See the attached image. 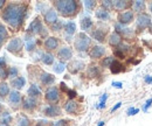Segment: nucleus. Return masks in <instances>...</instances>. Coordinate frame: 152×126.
Here are the masks:
<instances>
[{"mask_svg":"<svg viewBox=\"0 0 152 126\" xmlns=\"http://www.w3.org/2000/svg\"><path fill=\"white\" fill-rule=\"evenodd\" d=\"M27 12H28L27 2H8L4 7L1 18L12 28L19 31L27 18Z\"/></svg>","mask_w":152,"mask_h":126,"instance_id":"f257e3e1","label":"nucleus"},{"mask_svg":"<svg viewBox=\"0 0 152 126\" xmlns=\"http://www.w3.org/2000/svg\"><path fill=\"white\" fill-rule=\"evenodd\" d=\"M57 13L63 18H74L78 14L81 4L75 0H60L53 2Z\"/></svg>","mask_w":152,"mask_h":126,"instance_id":"f03ea898","label":"nucleus"},{"mask_svg":"<svg viewBox=\"0 0 152 126\" xmlns=\"http://www.w3.org/2000/svg\"><path fill=\"white\" fill-rule=\"evenodd\" d=\"M27 34H29V35L32 36L39 35L41 36V37H46V36L48 35V31L43 26V22H42V20H41L40 17H37L31 22V25L27 28Z\"/></svg>","mask_w":152,"mask_h":126,"instance_id":"7ed1b4c3","label":"nucleus"},{"mask_svg":"<svg viewBox=\"0 0 152 126\" xmlns=\"http://www.w3.org/2000/svg\"><path fill=\"white\" fill-rule=\"evenodd\" d=\"M91 44V39L86 33H78L74 41V47L78 53H86L89 50V47Z\"/></svg>","mask_w":152,"mask_h":126,"instance_id":"20e7f679","label":"nucleus"},{"mask_svg":"<svg viewBox=\"0 0 152 126\" xmlns=\"http://www.w3.org/2000/svg\"><path fill=\"white\" fill-rule=\"evenodd\" d=\"M152 23L151 17L148 13H140L136 19V33L142 34L145 29H148Z\"/></svg>","mask_w":152,"mask_h":126,"instance_id":"39448f33","label":"nucleus"},{"mask_svg":"<svg viewBox=\"0 0 152 126\" xmlns=\"http://www.w3.org/2000/svg\"><path fill=\"white\" fill-rule=\"evenodd\" d=\"M108 33H109V27H108L107 25L98 23V25L96 26L95 29L91 31L90 35H91L93 39H95L96 41H98V42H101V43H104Z\"/></svg>","mask_w":152,"mask_h":126,"instance_id":"423d86ee","label":"nucleus"},{"mask_svg":"<svg viewBox=\"0 0 152 126\" xmlns=\"http://www.w3.org/2000/svg\"><path fill=\"white\" fill-rule=\"evenodd\" d=\"M115 32H117L119 35L122 36V39H124L125 41H131L136 36V32L132 28H126V27L122 26L118 22L115 23Z\"/></svg>","mask_w":152,"mask_h":126,"instance_id":"0eeeda50","label":"nucleus"},{"mask_svg":"<svg viewBox=\"0 0 152 126\" xmlns=\"http://www.w3.org/2000/svg\"><path fill=\"white\" fill-rule=\"evenodd\" d=\"M22 47H23L22 39H20V37H14V39H12V40L10 41V43L7 44V50L14 55L22 56V55H21Z\"/></svg>","mask_w":152,"mask_h":126,"instance_id":"6e6552de","label":"nucleus"},{"mask_svg":"<svg viewBox=\"0 0 152 126\" xmlns=\"http://www.w3.org/2000/svg\"><path fill=\"white\" fill-rule=\"evenodd\" d=\"M45 99L47 103L50 104H57L60 101V91L56 87H50L48 88L45 93Z\"/></svg>","mask_w":152,"mask_h":126,"instance_id":"1a4fd4ad","label":"nucleus"},{"mask_svg":"<svg viewBox=\"0 0 152 126\" xmlns=\"http://www.w3.org/2000/svg\"><path fill=\"white\" fill-rule=\"evenodd\" d=\"M117 20H118V23H121L122 26H126V25H130L134 20V13L132 11H124V12H121L118 13L117 15Z\"/></svg>","mask_w":152,"mask_h":126,"instance_id":"9d476101","label":"nucleus"},{"mask_svg":"<svg viewBox=\"0 0 152 126\" xmlns=\"http://www.w3.org/2000/svg\"><path fill=\"white\" fill-rule=\"evenodd\" d=\"M62 110L61 108L56 105V104H49L47 106H45L42 110V113L46 116V117H49V118H54V117H58L61 114Z\"/></svg>","mask_w":152,"mask_h":126,"instance_id":"9b49d317","label":"nucleus"},{"mask_svg":"<svg viewBox=\"0 0 152 126\" xmlns=\"http://www.w3.org/2000/svg\"><path fill=\"white\" fill-rule=\"evenodd\" d=\"M63 31H64V34H66V40L68 42L72 41V37L76 33V23L74 21H68L63 25Z\"/></svg>","mask_w":152,"mask_h":126,"instance_id":"f8f14e48","label":"nucleus"},{"mask_svg":"<svg viewBox=\"0 0 152 126\" xmlns=\"http://www.w3.org/2000/svg\"><path fill=\"white\" fill-rule=\"evenodd\" d=\"M84 67H86V64H84L83 61L74 60V61H72V62L68 63L67 69H68V71L70 72V74H74V75H75L77 72L82 71V70L84 69Z\"/></svg>","mask_w":152,"mask_h":126,"instance_id":"ddd939ff","label":"nucleus"},{"mask_svg":"<svg viewBox=\"0 0 152 126\" xmlns=\"http://www.w3.org/2000/svg\"><path fill=\"white\" fill-rule=\"evenodd\" d=\"M57 20H58V19H57V13L55 12L54 8H48V9L43 13V21H45L47 25H49V26L54 25Z\"/></svg>","mask_w":152,"mask_h":126,"instance_id":"4468645a","label":"nucleus"},{"mask_svg":"<svg viewBox=\"0 0 152 126\" xmlns=\"http://www.w3.org/2000/svg\"><path fill=\"white\" fill-rule=\"evenodd\" d=\"M39 102L37 98H32V97H26L22 99V109L26 111H34L38 108Z\"/></svg>","mask_w":152,"mask_h":126,"instance_id":"2eb2a0df","label":"nucleus"},{"mask_svg":"<svg viewBox=\"0 0 152 126\" xmlns=\"http://www.w3.org/2000/svg\"><path fill=\"white\" fill-rule=\"evenodd\" d=\"M39 79H40V83H41L42 85L49 87V85L54 84V82H55V76L52 75V74H48V72H46V71H41L40 72Z\"/></svg>","mask_w":152,"mask_h":126,"instance_id":"dca6fc26","label":"nucleus"},{"mask_svg":"<svg viewBox=\"0 0 152 126\" xmlns=\"http://www.w3.org/2000/svg\"><path fill=\"white\" fill-rule=\"evenodd\" d=\"M105 53H107V50H105V48L103 46H94L89 50V56L93 60H98V58L103 57L105 55Z\"/></svg>","mask_w":152,"mask_h":126,"instance_id":"f3484780","label":"nucleus"},{"mask_svg":"<svg viewBox=\"0 0 152 126\" xmlns=\"http://www.w3.org/2000/svg\"><path fill=\"white\" fill-rule=\"evenodd\" d=\"M57 57H58V60H61V62L64 63L66 61H69L73 57V50L69 47H62L57 52Z\"/></svg>","mask_w":152,"mask_h":126,"instance_id":"a211bd4d","label":"nucleus"},{"mask_svg":"<svg viewBox=\"0 0 152 126\" xmlns=\"http://www.w3.org/2000/svg\"><path fill=\"white\" fill-rule=\"evenodd\" d=\"M78 109H80V105H78V103L75 102L74 99H69L64 104V110L69 114H78Z\"/></svg>","mask_w":152,"mask_h":126,"instance_id":"6ab92c4d","label":"nucleus"},{"mask_svg":"<svg viewBox=\"0 0 152 126\" xmlns=\"http://www.w3.org/2000/svg\"><path fill=\"white\" fill-rule=\"evenodd\" d=\"M58 44H60V41H58V39L55 37V36H48L46 39L45 43H43V46H45V48L47 50H55L57 47H58Z\"/></svg>","mask_w":152,"mask_h":126,"instance_id":"aec40b11","label":"nucleus"},{"mask_svg":"<svg viewBox=\"0 0 152 126\" xmlns=\"http://www.w3.org/2000/svg\"><path fill=\"white\" fill-rule=\"evenodd\" d=\"M21 101H22V96L18 90H13L12 92H10V103L14 109L19 106Z\"/></svg>","mask_w":152,"mask_h":126,"instance_id":"412c9836","label":"nucleus"},{"mask_svg":"<svg viewBox=\"0 0 152 126\" xmlns=\"http://www.w3.org/2000/svg\"><path fill=\"white\" fill-rule=\"evenodd\" d=\"M25 42H26V49H27L29 53H32V52L37 48L38 41L34 39V36L29 35V34L26 33V35H25Z\"/></svg>","mask_w":152,"mask_h":126,"instance_id":"4be33fe9","label":"nucleus"},{"mask_svg":"<svg viewBox=\"0 0 152 126\" xmlns=\"http://www.w3.org/2000/svg\"><path fill=\"white\" fill-rule=\"evenodd\" d=\"M132 7V1H125V0H121V1H114V9L116 11H125Z\"/></svg>","mask_w":152,"mask_h":126,"instance_id":"5701e85b","label":"nucleus"},{"mask_svg":"<svg viewBox=\"0 0 152 126\" xmlns=\"http://www.w3.org/2000/svg\"><path fill=\"white\" fill-rule=\"evenodd\" d=\"M109 44L111 46V47H114V48H116V47H118L122 42H123V39H122V36L119 35L117 32H113L111 34H110V36H109Z\"/></svg>","mask_w":152,"mask_h":126,"instance_id":"b1692460","label":"nucleus"},{"mask_svg":"<svg viewBox=\"0 0 152 126\" xmlns=\"http://www.w3.org/2000/svg\"><path fill=\"white\" fill-rule=\"evenodd\" d=\"M132 12H136L138 14L140 13H145V9H146V2L145 1H142V0H138V1H132Z\"/></svg>","mask_w":152,"mask_h":126,"instance_id":"393cba45","label":"nucleus"},{"mask_svg":"<svg viewBox=\"0 0 152 126\" xmlns=\"http://www.w3.org/2000/svg\"><path fill=\"white\" fill-rule=\"evenodd\" d=\"M80 25H81V29H82V31L88 32V31H90V29L93 28L94 22H93V20H91L90 17H84V18L81 19Z\"/></svg>","mask_w":152,"mask_h":126,"instance_id":"a878e982","label":"nucleus"},{"mask_svg":"<svg viewBox=\"0 0 152 126\" xmlns=\"http://www.w3.org/2000/svg\"><path fill=\"white\" fill-rule=\"evenodd\" d=\"M25 84H26V78L23 76H18L17 78L11 81V85L17 90H21L25 87Z\"/></svg>","mask_w":152,"mask_h":126,"instance_id":"bb28decb","label":"nucleus"},{"mask_svg":"<svg viewBox=\"0 0 152 126\" xmlns=\"http://www.w3.org/2000/svg\"><path fill=\"white\" fill-rule=\"evenodd\" d=\"M126 70L125 69V66L123 64V63H121L119 61H117V60H115L114 63L111 64V67H110V71L113 72V74H119V72H124Z\"/></svg>","mask_w":152,"mask_h":126,"instance_id":"cd10ccee","label":"nucleus"},{"mask_svg":"<svg viewBox=\"0 0 152 126\" xmlns=\"http://www.w3.org/2000/svg\"><path fill=\"white\" fill-rule=\"evenodd\" d=\"M95 15H96V18L98 19V20H101V21H108V20L110 19L109 12H108L107 9L102 8V7H99V8L96 11Z\"/></svg>","mask_w":152,"mask_h":126,"instance_id":"c85d7f7f","label":"nucleus"},{"mask_svg":"<svg viewBox=\"0 0 152 126\" xmlns=\"http://www.w3.org/2000/svg\"><path fill=\"white\" fill-rule=\"evenodd\" d=\"M41 96V90L37 84H32L28 89V97H32V98H37L38 99L39 97Z\"/></svg>","mask_w":152,"mask_h":126,"instance_id":"c756f323","label":"nucleus"},{"mask_svg":"<svg viewBox=\"0 0 152 126\" xmlns=\"http://www.w3.org/2000/svg\"><path fill=\"white\" fill-rule=\"evenodd\" d=\"M7 39H8V32H7L6 27L0 23V48L4 46V43L6 42Z\"/></svg>","mask_w":152,"mask_h":126,"instance_id":"7c9ffc66","label":"nucleus"},{"mask_svg":"<svg viewBox=\"0 0 152 126\" xmlns=\"http://www.w3.org/2000/svg\"><path fill=\"white\" fill-rule=\"evenodd\" d=\"M41 61L46 66H53L54 64V56L50 53H43L41 56Z\"/></svg>","mask_w":152,"mask_h":126,"instance_id":"2f4dec72","label":"nucleus"},{"mask_svg":"<svg viewBox=\"0 0 152 126\" xmlns=\"http://www.w3.org/2000/svg\"><path fill=\"white\" fill-rule=\"evenodd\" d=\"M99 68L97 66H89L88 67V70H87V76H89L90 78H94V77H97L99 75Z\"/></svg>","mask_w":152,"mask_h":126,"instance_id":"473e14b6","label":"nucleus"},{"mask_svg":"<svg viewBox=\"0 0 152 126\" xmlns=\"http://www.w3.org/2000/svg\"><path fill=\"white\" fill-rule=\"evenodd\" d=\"M17 126H31V120L25 114H20L17 120Z\"/></svg>","mask_w":152,"mask_h":126,"instance_id":"72a5a7b5","label":"nucleus"},{"mask_svg":"<svg viewBox=\"0 0 152 126\" xmlns=\"http://www.w3.org/2000/svg\"><path fill=\"white\" fill-rule=\"evenodd\" d=\"M114 61H115L114 56H107V57H104V58L101 61V66H102L103 68H110L111 64L114 63Z\"/></svg>","mask_w":152,"mask_h":126,"instance_id":"f704fd0d","label":"nucleus"},{"mask_svg":"<svg viewBox=\"0 0 152 126\" xmlns=\"http://www.w3.org/2000/svg\"><path fill=\"white\" fill-rule=\"evenodd\" d=\"M8 93H10L8 84H7V83H5V82H2V83L0 84V97H1V98H4V97H6Z\"/></svg>","mask_w":152,"mask_h":126,"instance_id":"c9c22d12","label":"nucleus"},{"mask_svg":"<svg viewBox=\"0 0 152 126\" xmlns=\"http://www.w3.org/2000/svg\"><path fill=\"white\" fill-rule=\"evenodd\" d=\"M67 68V66L63 63V62H58V63H55L54 67H53V70L56 72V74H61L63 72V70Z\"/></svg>","mask_w":152,"mask_h":126,"instance_id":"e433bc0d","label":"nucleus"},{"mask_svg":"<svg viewBox=\"0 0 152 126\" xmlns=\"http://www.w3.org/2000/svg\"><path fill=\"white\" fill-rule=\"evenodd\" d=\"M63 25H64V23H63L61 20H57L54 25L50 26V31H52V32H60L61 29H63Z\"/></svg>","mask_w":152,"mask_h":126,"instance_id":"4c0bfd02","label":"nucleus"},{"mask_svg":"<svg viewBox=\"0 0 152 126\" xmlns=\"http://www.w3.org/2000/svg\"><path fill=\"white\" fill-rule=\"evenodd\" d=\"M101 7L104 8V9H107V11L114 9V1H108V0L102 1V2H101Z\"/></svg>","mask_w":152,"mask_h":126,"instance_id":"58836bf2","label":"nucleus"},{"mask_svg":"<svg viewBox=\"0 0 152 126\" xmlns=\"http://www.w3.org/2000/svg\"><path fill=\"white\" fill-rule=\"evenodd\" d=\"M73 123L74 122L73 120H69V119H61V120L56 122L53 126H72Z\"/></svg>","mask_w":152,"mask_h":126,"instance_id":"ea45409f","label":"nucleus"},{"mask_svg":"<svg viewBox=\"0 0 152 126\" xmlns=\"http://www.w3.org/2000/svg\"><path fill=\"white\" fill-rule=\"evenodd\" d=\"M18 72H19V70L15 67H11L8 69V77H11L12 79H14V78L18 77Z\"/></svg>","mask_w":152,"mask_h":126,"instance_id":"a19ab883","label":"nucleus"},{"mask_svg":"<svg viewBox=\"0 0 152 126\" xmlns=\"http://www.w3.org/2000/svg\"><path fill=\"white\" fill-rule=\"evenodd\" d=\"M107 99H108V93H103V95H102V97H101V102H99V104H98V105H96V108L97 109H104L105 108V102H107Z\"/></svg>","mask_w":152,"mask_h":126,"instance_id":"79ce46f5","label":"nucleus"},{"mask_svg":"<svg viewBox=\"0 0 152 126\" xmlns=\"http://www.w3.org/2000/svg\"><path fill=\"white\" fill-rule=\"evenodd\" d=\"M84 6H86V8L88 11H93L96 6H97V2L96 1H89V0H87V1H84Z\"/></svg>","mask_w":152,"mask_h":126,"instance_id":"37998d69","label":"nucleus"},{"mask_svg":"<svg viewBox=\"0 0 152 126\" xmlns=\"http://www.w3.org/2000/svg\"><path fill=\"white\" fill-rule=\"evenodd\" d=\"M8 77V70L5 69V66H0V78L5 79Z\"/></svg>","mask_w":152,"mask_h":126,"instance_id":"c03bdc74","label":"nucleus"},{"mask_svg":"<svg viewBox=\"0 0 152 126\" xmlns=\"http://www.w3.org/2000/svg\"><path fill=\"white\" fill-rule=\"evenodd\" d=\"M151 105H152V97L151 98H149V99L145 102V104H144V106H143V111H144V112H146V111L150 109Z\"/></svg>","mask_w":152,"mask_h":126,"instance_id":"a18cd8bd","label":"nucleus"},{"mask_svg":"<svg viewBox=\"0 0 152 126\" xmlns=\"http://www.w3.org/2000/svg\"><path fill=\"white\" fill-rule=\"evenodd\" d=\"M114 55L117 58H119V60H124V58H125V54H123L122 52H119V50H117V49H114Z\"/></svg>","mask_w":152,"mask_h":126,"instance_id":"49530a36","label":"nucleus"},{"mask_svg":"<svg viewBox=\"0 0 152 126\" xmlns=\"http://www.w3.org/2000/svg\"><path fill=\"white\" fill-rule=\"evenodd\" d=\"M137 113H139V109H136V108L128 109V116H134Z\"/></svg>","mask_w":152,"mask_h":126,"instance_id":"de8ad7c7","label":"nucleus"},{"mask_svg":"<svg viewBox=\"0 0 152 126\" xmlns=\"http://www.w3.org/2000/svg\"><path fill=\"white\" fill-rule=\"evenodd\" d=\"M67 96L69 97V99H74L76 96H77V92L75 90H72V89H69L68 92H67Z\"/></svg>","mask_w":152,"mask_h":126,"instance_id":"09e8293b","label":"nucleus"},{"mask_svg":"<svg viewBox=\"0 0 152 126\" xmlns=\"http://www.w3.org/2000/svg\"><path fill=\"white\" fill-rule=\"evenodd\" d=\"M60 90L62 91V92H66V93H67V92H68V90H69V88L66 85V83L61 82V83H60Z\"/></svg>","mask_w":152,"mask_h":126,"instance_id":"8fccbe9b","label":"nucleus"},{"mask_svg":"<svg viewBox=\"0 0 152 126\" xmlns=\"http://www.w3.org/2000/svg\"><path fill=\"white\" fill-rule=\"evenodd\" d=\"M113 87L117 88V89H122L123 88V83L122 82H113Z\"/></svg>","mask_w":152,"mask_h":126,"instance_id":"3c124183","label":"nucleus"},{"mask_svg":"<svg viewBox=\"0 0 152 126\" xmlns=\"http://www.w3.org/2000/svg\"><path fill=\"white\" fill-rule=\"evenodd\" d=\"M121 106H122V103H121V102H118V103H117V104L115 105L114 108L111 109V112H115V111H116L117 109H119V108H121Z\"/></svg>","mask_w":152,"mask_h":126,"instance_id":"603ef678","label":"nucleus"},{"mask_svg":"<svg viewBox=\"0 0 152 126\" xmlns=\"http://www.w3.org/2000/svg\"><path fill=\"white\" fill-rule=\"evenodd\" d=\"M145 82L148 84H152V76H146L145 77Z\"/></svg>","mask_w":152,"mask_h":126,"instance_id":"864d4df0","label":"nucleus"},{"mask_svg":"<svg viewBox=\"0 0 152 126\" xmlns=\"http://www.w3.org/2000/svg\"><path fill=\"white\" fill-rule=\"evenodd\" d=\"M5 62H6V58L4 56L0 57V66H5Z\"/></svg>","mask_w":152,"mask_h":126,"instance_id":"5fc2aeb1","label":"nucleus"},{"mask_svg":"<svg viewBox=\"0 0 152 126\" xmlns=\"http://www.w3.org/2000/svg\"><path fill=\"white\" fill-rule=\"evenodd\" d=\"M148 7H149V9H150V12H151V14H152V1L148 2Z\"/></svg>","mask_w":152,"mask_h":126,"instance_id":"6e6d98bb","label":"nucleus"},{"mask_svg":"<svg viewBox=\"0 0 152 126\" xmlns=\"http://www.w3.org/2000/svg\"><path fill=\"white\" fill-rule=\"evenodd\" d=\"M4 6H5V1L4 0H0V8L4 7Z\"/></svg>","mask_w":152,"mask_h":126,"instance_id":"4d7b16f0","label":"nucleus"},{"mask_svg":"<svg viewBox=\"0 0 152 126\" xmlns=\"http://www.w3.org/2000/svg\"><path fill=\"white\" fill-rule=\"evenodd\" d=\"M0 126H10L7 123H4V122H0Z\"/></svg>","mask_w":152,"mask_h":126,"instance_id":"13d9d810","label":"nucleus"},{"mask_svg":"<svg viewBox=\"0 0 152 126\" xmlns=\"http://www.w3.org/2000/svg\"><path fill=\"white\" fill-rule=\"evenodd\" d=\"M149 32H150V33H151V34H152V23H151V26L149 27Z\"/></svg>","mask_w":152,"mask_h":126,"instance_id":"bf43d9fd","label":"nucleus"},{"mask_svg":"<svg viewBox=\"0 0 152 126\" xmlns=\"http://www.w3.org/2000/svg\"><path fill=\"white\" fill-rule=\"evenodd\" d=\"M103 125H104V122H101V123H99L97 126H103Z\"/></svg>","mask_w":152,"mask_h":126,"instance_id":"052dcab7","label":"nucleus"},{"mask_svg":"<svg viewBox=\"0 0 152 126\" xmlns=\"http://www.w3.org/2000/svg\"><path fill=\"white\" fill-rule=\"evenodd\" d=\"M1 110H2V106H1V104H0V112H1Z\"/></svg>","mask_w":152,"mask_h":126,"instance_id":"680f3d73","label":"nucleus"},{"mask_svg":"<svg viewBox=\"0 0 152 126\" xmlns=\"http://www.w3.org/2000/svg\"><path fill=\"white\" fill-rule=\"evenodd\" d=\"M37 126H41V125H37Z\"/></svg>","mask_w":152,"mask_h":126,"instance_id":"e2e57ef3","label":"nucleus"}]
</instances>
